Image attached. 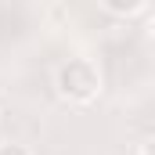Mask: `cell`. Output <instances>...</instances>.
Returning a JSON list of instances; mask_svg holds the SVG:
<instances>
[{
  "mask_svg": "<svg viewBox=\"0 0 155 155\" xmlns=\"http://www.w3.org/2000/svg\"><path fill=\"white\" fill-rule=\"evenodd\" d=\"M54 87H58V94H61L65 101L87 105V101H94V97L101 94V72H97V65H94L90 58H69V61L58 65Z\"/></svg>",
  "mask_w": 155,
  "mask_h": 155,
  "instance_id": "obj_1",
  "label": "cell"
},
{
  "mask_svg": "<svg viewBox=\"0 0 155 155\" xmlns=\"http://www.w3.org/2000/svg\"><path fill=\"white\" fill-rule=\"evenodd\" d=\"M112 15H141V11H148V4L144 0H134V4H119V0H108L105 4Z\"/></svg>",
  "mask_w": 155,
  "mask_h": 155,
  "instance_id": "obj_2",
  "label": "cell"
},
{
  "mask_svg": "<svg viewBox=\"0 0 155 155\" xmlns=\"http://www.w3.org/2000/svg\"><path fill=\"white\" fill-rule=\"evenodd\" d=\"M0 155H33L25 144H18V141H4L0 144Z\"/></svg>",
  "mask_w": 155,
  "mask_h": 155,
  "instance_id": "obj_3",
  "label": "cell"
}]
</instances>
